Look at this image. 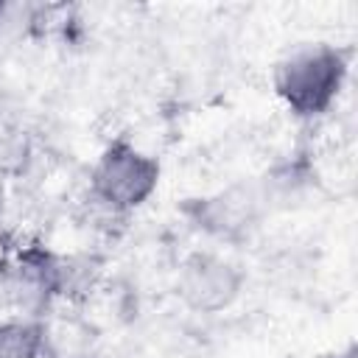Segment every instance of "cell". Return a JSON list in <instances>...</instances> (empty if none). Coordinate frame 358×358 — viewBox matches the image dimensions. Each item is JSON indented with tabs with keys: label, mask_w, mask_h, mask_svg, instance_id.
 Instances as JSON below:
<instances>
[{
	"label": "cell",
	"mask_w": 358,
	"mask_h": 358,
	"mask_svg": "<svg viewBox=\"0 0 358 358\" xmlns=\"http://www.w3.org/2000/svg\"><path fill=\"white\" fill-rule=\"evenodd\" d=\"M350 78V53L330 42H308L291 48L274 67V92L282 106L302 117L316 120L327 115Z\"/></svg>",
	"instance_id": "cell-1"
},
{
	"label": "cell",
	"mask_w": 358,
	"mask_h": 358,
	"mask_svg": "<svg viewBox=\"0 0 358 358\" xmlns=\"http://www.w3.org/2000/svg\"><path fill=\"white\" fill-rule=\"evenodd\" d=\"M159 162L131 140H112L90 168V201L106 215L140 210L159 187Z\"/></svg>",
	"instance_id": "cell-2"
},
{
	"label": "cell",
	"mask_w": 358,
	"mask_h": 358,
	"mask_svg": "<svg viewBox=\"0 0 358 358\" xmlns=\"http://www.w3.org/2000/svg\"><path fill=\"white\" fill-rule=\"evenodd\" d=\"M67 288V263L48 249H20L0 263V305L6 313L36 316Z\"/></svg>",
	"instance_id": "cell-3"
},
{
	"label": "cell",
	"mask_w": 358,
	"mask_h": 358,
	"mask_svg": "<svg viewBox=\"0 0 358 358\" xmlns=\"http://www.w3.org/2000/svg\"><path fill=\"white\" fill-rule=\"evenodd\" d=\"M243 268L215 249L190 252L176 268V296L193 313H224L243 294Z\"/></svg>",
	"instance_id": "cell-4"
},
{
	"label": "cell",
	"mask_w": 358,
	"mask_h": 358,
	"mask_svg": "<svg viewBox=\"0 0 358 358\" xmlns=\"http://www.w3.org/2000/svg\"><path fill=\"white\" fill-rule=\"evenodd\" d=\"M268 207L263 187L257 185H232L213 196L199 199L193 210V224L201 235L218 243H238L257 229L263 210Z\"/></svg>",
	"instance_id": "cell-5"
},
{
	"label": "cell",
	"mask_w": 358,
	"mask_h": 358,
	"mask_svg": "<svg viewBox=\"0 0 358 358\" xmlns=\"http://www.w3.org/2000/svg\"><path fill=\"white\" fill-rule=\"evenodd\" d=\"M0 358H50V333L36 316H0Z\"/></svg>",
	"instance_id": "cell-6"
},
{
	"label": "cell",
	"mask_w": 358,
	"mask_h": 358,
	"mask_svg": "<svg viewBox=\"0 0 358 358\" xmlns=\"http://www.w3.org/2000/svg\"><path fill=\"white\" fill-rule=\"evenodd\" d=\"M8 11H11V8H8L6 3H0V25H3L6 20H8Z\"/></svg>",
	"instance_id": "cell-7"
},
{
	"label": "cell",
	"mask_w": 358,
	"mask_h": 358,
	"mask_svg": "<svg viewBox=\"0 0 358 358\" xmlns=\"http://www.w3.org/2000/svg\"><path fill=\"white\" fill-rule=\"evenodd\" d=\"M333 358H355V350H352V347H350V350H347V352H338V355H333Z\"/></svg>",
	"instance_id": "cell-8"
},
{
	"label": "cell",
	"mask_w": 358,
	"mask_h": 358,
	"mask_svg": "<svg viewBox=\"0 0 358 358\" xmlns=\"http://www.w3.org/2000/svg\"><path fill=\"white\" fill-rule=\"evenodd\" d=\"M76 358H87V355H76Z\"/></svg>",
	"instance_id": "cell-9"
}]
</instances>
